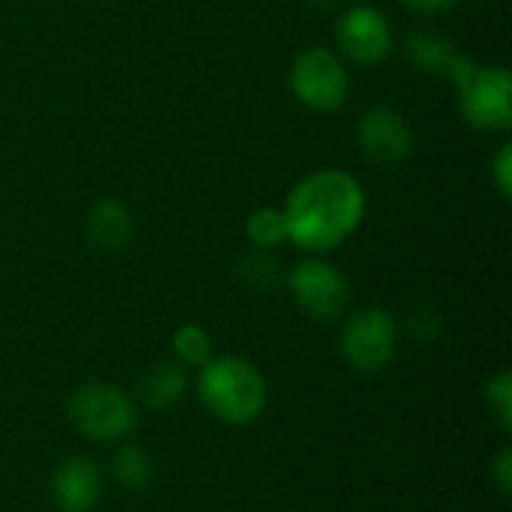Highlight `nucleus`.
<instances>
[{
  "instance_id": "nucleus-1",
  "label": "nucleus",
  "mask_w": 512,
  "mask_h": 512,
  "mask_svg": "<svg viewBox=\"0 0 512 512\" xmlns=\"http://www.w3.org/2000/svg\"><path fill=\"white\" fill-rule=\"evenodd\" d=\"M288 243L309 255L339 249L366 216L363 183L342 168H321L306 174L282 204Z\"/></svg>"
},
{
  "instance_id": "nucleus-2",
  "label": "nucleus",
  "mask_w": 512,
  "mask_h": 512,
  "mask_svg": "<svg viewBox=\"0 0 512 512\" xmlns=\"http://www.w3.org/2000/svg\"><path fill=\"white\" fill-rule=\"evenodd\" d=\"M198 396L219 423L252 426L267 408V381L246 357H210L198 372Z\"/></svg>"
},
{
  "instance_id": "nucleus-3",
  "label": "nucleus",
  "mask_w": 512,
  "mask_h": 512,
  "mask_svg": "<svg viewBox=\"0 0 512 512\" xmlns=\"http://www.w3.org/2000/svg\"><path fill=\"white\" fill-rule=\"evenodd\" d=\"M288 87L309 111H336L351 96V72L336 48L312 45L300 51L288 69Z\"/></svg>"
},
{
  "instance_id": "nucleus-4",
  "label": "nucleus",
  "mask_w": 512,
  "mask_h": 512,
  "mask_svg": "<svg viewBox=\"0 0 512 512\" xmlns=\"http://www.w3.org/2000/svg\"><path fill=\"white\" fill-rule=\"evenodd\" d=\"M69 420L90 441H123L138 426V405L114 384H87L69 396Z\"/></svg>"
},
{
  "instance_id": "nucleus-5",
  "label": "nucleus",
  "mask_w": 512,
  "mask_h": 512,
  "mask_svg": "<svg viewBox=\"0 0 512 512\" xmlns=\"http://www.w3.org/2000/svg\"><path fill=\"white\" fill-rule=\"evenodd\" d=\"M396 348H399V324L381 306L354 312L339 336V354L357 375L384 372L393 363Z\"/></svg>"
},
{
  "instance_id": "nucleus-6",
  "label": "nucleus",
  "mask_w": 512,
  "mask_h": 512,
  "mask_svg": "<svg viewBox=\"0 0 512 512\" xmlns=\"http://www.w3.org/2000/svg\"><path fill=\"white\" fill-rule=\"evenodd\" d=\"M288 294L297 303V309L321 324H333L339 321L348 306H351V282L348 276L324 261V258H306L300 261L288 276H285Z\"/></svg>"
},
{
  "instance_id": "nucleus-7",
  "label": "nucleus",
  "mask_w": 512,
  "mask_h": 512,
  "mask_svg": "<svg viewBox=\"0 0 512 512\" xmlns=\"http://www.w3.org/2000/svg\"><path fill=\"white\" fill-rule=\"evenodd\" d=\"M459 90V114L477 132H507L512 126V78L507 66H474Z\"/></svg>"
},
{
  "instance_id": "nucleus-8",
  "label": "nucleus",
  "mask_w": 512,
  "mask_h": 512,
  "mask_svg": "<svg viewBox=\"0 0 512 512\" xmlns=\"http://www.w3.org/2000/svg\"><path fill=\"white\" fill-rule=\"evenodd\" d=\"M393 45V24L378 6L357 3L342 12L336 24V51L342 60L357 66H378L393 54Z\"/></svg>"
},
{
  "instance_id": "nucleus-9",
  "label": "nucleus",
  "mask_w": 512,
  "mask_h": 512,
  "mask_svg": "<svg viewBox=\"0 0 512 512\" xmlns=\"http://www.w3.org/2000/svg\"><path fill=\"white\" fill-rule=\"evenodd\" d=\"M357 147L366 162L378 168H396L414 153V129L408 117L393 105L369 108L357 123Z\"/></svg>"
},
{
  "instance_id": "nucleus-10",
  "label": "nucleus",
  "mask_w": 512,
  "mask_h": 512,
  "mask_svg": "<svg viewBox=\"0 0 512 512\" xmlns=\"http://www.w3.org/2000/svg\"><path fill=\"white\" fill-rule=\"evenodd\" d=\"M51 501L60 512H93L102 501V471L87 456L63 459L51 474Z\"/></svg>"
},
{
  "instance_id": "nucleus-11",
  "label": "nucleus",
  "mask_w": 512,
  "mask_h": 512,
  "mask_svg": "<svg viewBox=\"0 0 512 512\" xmlns=\"http://www.w3.org/2000/svg\"><path fill=\"white\" fill-rule=\"evenodd\" d=\"M405 51H408V60L417 69H423L429 75H444L453 84H462L468 78V72L477 66L471 57H465L456 48L453 39H447V36H441L435 30H417V33H411L408 42H405Z\"/></svg>"
},
{
  "instance_id": "nucleus-12",
  "label": "nucleus",
  "mask_w": 512,
  "mask_h": 512,
  "mask_svg": "<svg viewBox=\"0 0 512 512\" xmlns=\"http://www.w3.org/2000/svg\"><path fill=\"white\" fill-rule=\"evenodd\" d=\"M132 231H135L132 210L117 198H102L87 213V237L99 249H108V252L123 249L132 240Z\"/></svg>"
},
{
  "instance_id": "nucleus-13",
  "label": "nucleus",
  "mask_w": 512,
  "mask_h": 512,
  "mask_svg": "<svg viewBox=\"0 0 512 512\" xmlns=\"http://www.w3.org/2000/svg\"><path fill=\"white\" fill-rule=\"evenodd\" d=\"M189 390V381H186V369L177 363V360H162L156 363L147 375H144V384H141V396L150 408L156 411H168L174 405L183 402Z\"/></svg>"
},
{
  "instance_id": "nucleus-14",
  "label": "nucleus",
  "mask_w": 512,
  "mask_h": 512,
  "mask_svg": "<svg viewBox=\"0 0 512 512\" xmlns=\"http://www.w3.org/2000/svg\"><path fill=\"white\" fill-rule=\"evenodd\" d=\"M111 474L123 489L144 492L153 483L156 468H153V459L147 456V450H141L138 444H123L111 459Z\"/></svg>"
},
{
  "instance_id": "nucleus-15",
  "label": "nucleus",
  "mask_w": 512,
  "mask_h": 512,
  "mask_svg": "<svg viewBox=\"0 0 512 512\" xmlns=\"http://www.w3.org/2000/svg\"><path fill=\"white\" fill-rule=\"evenodd\" d=\"M171 354L183 369H201L213 357V339L201 324H180L171 336Z\"/></svg>"
},
{
  "instance_id": "nucleus-16",
  "label": "nucleus",
  "mask_w": 512,
  "mask_h": 512,
  "mask_svg": "<svg viewBox=\"0 0 512 512\" xmlns=\"http://www.w3.org/2000/svg\"><path fill=\"white\" fill-rule=\"evenodd\" d=\"M246 237L261 252H273L276 246H282L288 240V225H285L282 207H258V210H252L249 219H246Z\"/></svg>"
},
{
  "instance_id": "nucleus-17",
  "label": "nucleus",
  "mask_w": 512,
  "mask_h": 512,
  "mask_svg": "<svg viewBox=\"0 0 512 512\" xmlns=\"http://www.w3.org/2000/svg\"><path fill=\"white\" fill-rule=\"evenodd\" d=\"M486 399H489V408L498 420V426L504 432L512 429V375L510 372H498L489 387H486Z\"/></svg>"
},
{
  "instance_id": "nucleus-18",
  "label": "nucleus",
  "mask_w": 512,
  "mask_h": 512,
  "mask_svg": "<svg viewBox=\"0 0 512 512\" xmlns=\"http://www.w3.org/2000/svg\"><path fill=\"white\" fill-rule=\"evenodd\" d=\"M240 273H243V279H246V285L249 288H255V291H264V288H270L276 279H279V261L270 255V252H255V255H249L243 264H240Z\"/></svg>"
},
{
  "instance_id": "nucleus-19",
  "label": "nucleus",
  "mask_w": 512,
  "mask_h": 512,
  "mask_svg": "<svg viewBox=\"0 0 512 512\" xmlns=\"http://www.w3.org/2000/svg\"><path fill=\"white\" fill-rule=\"evenodd\" d=\"M492 180H495V189L501 192V198H510L512 192V144H501L498 153L492 156Z\"/></svg>"
},
{
  "instance_id": "nucleus-20",
  "label": "nucleus",
  "mask_w": 512,
  "mask_h": 512,
  "mask_svg": "<svg viewBox=\"0 0 512 512\" xmlns=\"http://www.w3.org/2000/svg\"><path fill=\"white\" fill-rule=\"evenodd\" d=\"M492 480H495L498 492H501L504 498H510V492H512V453L510 450H501V453H498V459L492 462Z\"/></svg>"
},
{
  "instance_id": "nucleus-21",
  "label": "nucleus",
  "mask_w": 512,
  "mask_h": 512,
  "mask_svg": "<svg viewBox=\"0 0 512 512\" xmlns=\"http://www.w3.org/2000/svg\"><path fill=\"white\" fill-rule=\"evenodd\" d=\"M456 3L459 0H402V6L417 15H441V12H450Z\"/></svg>"
},
{
  "instance_id": "nucleus-22",
  "label": "nucleus",
  "mask_w": 512,
  "mask_h": 512,
  "mask_svg": "<svg viewBox=\"0 0 512 512\" xmlns=\"http://www.w3.org/2000/svg\"><path fill=\"white\" fill-rule=\"evenodd\" d=\"M309 3H312V6H333L336 0H309Z\"/></svg>"
}]
</instances>
